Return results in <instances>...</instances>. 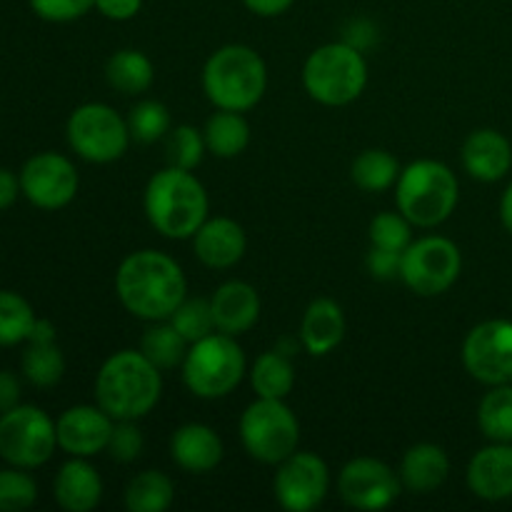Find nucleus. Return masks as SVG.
I'll return each instance as SVG.
<instances>
[{"label": "nucleus", "mask_w": 512, "mask_h": 512, "mask_svg": "<svg viewBox=\"0 0 512 512\" xmlns=\"http://www.w3.org/2000/svg\"><path fill=\"white\" fill-rule=\"evenodd\" d=\"M115 293L123 308L140 320H168L188 293L183 268L160 250H138L120 263Z\"/></svg>", "instance_id": "1"}, {"label": "nucleus", "mask_w": 512, "mask_h": 512, "mask_svg": "<svg viewBox=\"0 0 512 512\" xmlns=\"http://www.w3.org/2000/svg\"><path fill=\"white\" fill-rule=\"evenodd\" d=\"M163 375L140 350H118L95 378V400L113 420H140L158 405Z\"/></svg>", "instance_id": "2"}, {"label": "nucleus", "mask_w": 512, "mask_h": 512, "mask_svg": "<svg viewBox=\"0 0 512 512\" xmlns=\"http://www.w3.org/2000/svg\"><path fill=\"white\" fill-rule=\"evenodd\" d=\"M145 215L165 238L188 240L208 220V193L193 170L168 165L145 185Z\"/></svg>", "instance_id": "3"}, {"label": "nucleus", "mask_w": 512, "mask_h": 512, "mask_svg": "<svg viewBox=\"0 0 512 512\" xmlns=\"http://www.w3.org/2000/svg\"><path fill=\"white\" fill-rule=\"evenodd\" d=\"M268 88L265 60L250 45L230 43L215 50L203 68V90L220 110L255 108Z\"/></svg>", "instance_id": "4"}, {"label": "nucleus", "mask_w": 512, "mask_h": 512, "mask_svg": "<svg viewBox=\"0 0 512 512\" xmlns=\"http://www.w3.org/2000/svg\"><path fill=\"white\" fill-rule=\"evenodd\" d=\"M398 210L418 228H438L455 213L460 185L453 170L440 160H415L400 170L395 183Z\"/></svg>", "instance_id": "5"}, {"label": "nucleus", "mask_w": 512, "mask_h": 512, "mask_svg": "<svg viewBox=\"0 0 512 512\" xmlns=\"http://www.w3.org/2000/svg\"><path fill=\"white\" fill-rule=\"evenodd\" d=\"M303 85L310 98L328 108H340L363 95L368 85V63L363 50L345 40L315 48L303 65Z\"/></svg>", "instance_id": "6"}, {"label": "nucleus", "mask_w": 512, "mask_h": 512, "mask_svg": "<svg viewBox=\"0 0 512 512\" xmlns=\"http://www.w3.org/2000/svg\"><path fill=\"white\" fill-rule=\"evenodd\" d=\"M185 388L200 400H218L233 393L245 378V353L233 335L210 333L190 343L183 360Z\"/></svg>", "instance_id": "7"}, {"label": "nucleus", "mask_w": 512, "mask_h": 512, "mask_svg": "<svg viewBox=\"0 0 512 512\" xmlns=\"http://www.w3.org/2000/svg\"><path fill=\"white\" fill-rule=\"evenodd\" d=\"M240 440L253 460L280 465L298 450L300 423L285 400L258 398L240 415Z\"/></svg>", "instance_id": "8"}, {"label": "nucleus", "mask_w": 512, "mask_h": 512, "mask_svg": "<svg viewBox=\"0 0 512 512\" xmlns=\"http://www.w3.org/2000/svg\"><path fill=\"white\" fill-rule=\"evenodd\" d=\"M128 120L105 103H85L68 120V143L88 163H115L130 145Z\"/></svg>", "instance_id": "9"}, {"label": "nucleus", "mask_w": 512, "mask_h": 512, "mask_svg": "<svg viewBox=\"0 0 512 512\" xmlns=\"http://www.w3.org/2000/svg\"><path fill=\"white\" fill-rule=\"evenodd\" d=\"M460 270H463V255L458 245L440 235H428L413 240L405 248L400 278L413 293L433 298L453 288L455 280L460 278Z\"/></svg>", "instance_id": "10"}, {"label": "nucleus", "mask_w": 512, "mask_h": 512, "mask_svg": "<svg viewBox=\"0 0 512 512\" xmlns=\"http://www.w3.org/2000/svg\"><path fill=\"white\" fill-rule=\"evenodd\" d=\"M58 445L53 420L33 405H23L0 418V455L15 468H38L48 463Z\"/></svg>", "instance_id": "11"}, {"label": "nucleus", "mask_w": 512, "mask_h": 512, "mask_svg": "<svg viewBox=\"0 0 512 512\" xmlns=\"http://www.w3.org/2000/svg\"><path fill=\"white\" fill-rule=\"evenodd\" d=\"M463 365L483 385L512 383V323L485 320L475 325L463 343Z\"/></svg>", "instance_id": "12"}, {"label": "nucleus", "mask_w": 512, "mask_h": 512, "mask_svg": "<svg viewBox=\"0 0 512 512\" xmlns=\"http://www.w3.org/2000/svg\"><path fill=\"white\" fill-rule=\"evenodd\" d=\"M275 498L288 512H310L328 498L330 470L323 458L313 453H298L278 465L275 473Z\"/></svg>", "instance_id": "13"}, {"label": "nucleus", "mask_w": 512, "mask_h": 512, "mask_svg": "<svg viewBox=\"0 0 512 512\" xmlns=\"http://www.w3.org/2000/svg\"><path fill=\"white\" fill-rule=\"evenodd\" d=\"M400 490V475L378 458H355L340 470L338 493L355 510L388 508L398 500Z\"/></svg>", "instance_id": "14"}, {"label": "nucleus", "mask_w": 512, "mask_h": 512, "mask_svg": "<svg viewBox=\"0 0 512 512\" xmlns=\"http://www.w3.org/2000/svg\"><path fill=\"white\" fill-rule=\"evenodd\" d=\"M78 183L75 165L58 153L35 155L20 173V190L43 210L65 208L78 193Z\"/></svg>", "instance_id": "15"}, {"label": "nucleus", "mask_w": 512, "mask_h": 512, "mask_svg": "<svg viewBox=\"0 0 512 512\" xmlns=\"http://www.w3.org/2000/svg\"><path fill=\"white\" fill-rule=\"evenodd\" d=\"M115 420L100 405H75L60 415L58 445L73 458H93L108 450Z\"/></svg>", "instance_id": "16"}, {"label": "nucleus", "mask_w": 512, "mask_h": 512, "mask_svg": "<svg viewBox=\"0 0 512 512\" xmlns=\"http://www.w3.org/2000/svg\"><path fill=\"white\" fill-rule=\"evenodd\" d=\"M248 238L243 225L233 218H210L205 220L193 235V253L205 268L225 270L233 268L243 260Z\"/></svg>", "instance_id": "17"}, {"label": "nucleus", "mask_w": 512, "mask_h": 512, "mask_svg": "<svg viewBox=\"0 0 512 512\" xmlns=\"http://www.w3.org/2000/svg\"><path fill=\"white\" fill-rule=\"evenodd\" d=\"M210 310H213L215 330L238 338L258 323L260 295L245 280H228L210 295Z\"/></svg>", "instance_id": "18"}, {"label": "nucleus", "mask_w": 512, "mask_h": 512, "mask_svg": "<svg viewBox=\"0 0 512 512\" xmlns=\"http://www.w3.org/2000/svg\"><path fill=\"white\" fill-rule=\"evenodd\" d=\"M468 488L488 503L512 498V443H493L473 455Z\"/></svg>", "instance_id": "19"}, {"label": "nucleus", "mask_w": 512, "mask_h": 512, "mask_svg": "<svg viewBox=\"0 0 512 512\" xmlns=\"http://www.w3.org/2000/svg\"><path fill=\"white\" fill-rule=\"evenodd\" d=\"M170 455L185 473H210L223 460V440L213 428L203 423L180 425L170 438Z\"/></svg>", "instance_id": "20"}, {"label": "nucleus", "mask_w": 512, "mask_h": 512, "mask_svg": "<svg viewBox=\"0 0 512 512\" xmlns=\"http://www.w3.org/2000/svg\"><path fill=\"white\" fill-rule=\"evenodd\" d=\"M512 165V148L503 133L493 128L475 130L463 143V168L480 183L505 178Z\"/></svg>", "instance_id": "21"}, {"label": "nucleus", "mask_w": 512, "mask_h": 512, "mask_svg": "<svg viewBox=\"0 0 512 512\" xmlns=\"http://www.w3.org/2000/svg\"><path fill=\"white\" fill-rule=\"evenodd\" d=\"M345 338V315L335 300L318 298L308 305L300 323V345L315 358L333 353Z\"/></svg>", "instance_id": "22"}, {"label": "nucleus", "mask_w": 512, "mask_h": 512, "mask_svg": "<svg viewBox=\"0 0 512 512\" xmlns=\"http://www.w3.org/2000/svg\"><path fill=\"white\" fill-rule=\"evenodd\" d=\"M450 460L440 445L418 443L408 448L400 463V483L415 495H428L448 480Z\"/></svg>", "instance_id": "23"}, {"label": "nucleus", "mask_w": 512, "mask_h": 512, "mask_svg": "<svg viewBox=\"0 0 512 512\" xmlns=\"http://www.w3.org/2000/svg\"><path fill=\"white\" fill-rule=\"evenodd\" d=\"M103 498V480L85 458H75L60 468L55 478V500L68 512H90Z\"/></svg>", "instance_id": "24"}, {"label": "nucleus", "mask_w": 512, "mask_h": 512, "mask_svg": "<svg viewBox=\"0 0 512 512\" xmlns=\"http://www.w3.org/2000/svg\"><path fill=\"white\" fill-rule=\"evenodd\" d=\"M205 148L208 153H213L215 158H238L250 143V125L243 118V113H235V110H220L208 118L203 128Z\"/></svg>", "instance_id": "25"}, {"label": "nucleus", "mask_w": 512, "mask_h": 512, "mask_svg": "<svg viewBox=\"0 0 512 512\" xmlns=\"http://www.w3.org/2000/svg\"><path fill=\"white\" fill-rule=\"evenodd\" d=\"M105 78L110 88L123 95H140L153 85L155 68L145 53L135 48L115 50L105 63Z\"/></svg>", "instance_id": "26"}, {"label": "nucleus", "mask_w": 512, "mask_h": 512, "mask_svg": "<svg viewBox=\"0 0 512 512\" xmlns=\"http://www.w3.org/2000/svg\"><path fill=\"white\" fill-rule=\"evenodd\" d=\"M250 385L258 398L285 400L295 388V368L288 355L268 350L250 368Z\"/></svg>", "instance_id": "27"}, {"label": "nucleus", "mask_w": 512, "mask_h": 512, "mask_svg": "<svg viewBox=\"0 0 512 512\" xmlns=\"http://www.w3.org/2000/svg\"><path fill=\"white\" fill-rule=\"evenodd\" d=\"M175 485L160 470L135 475L125 488V508L130 512H165L173 505Z\"/></svg>", "instance_id": "28"}, {"label": "nucleus", "mask_w": 512, "mask_h": 512, "mask_svg": "<svg viewBox=\"0 0 512 512\" xmlns=\"http://www.w3.org/2000/svg\"><path fill=\"white\" fill-rule=\"evenodd\" d=\"M350 175H353V183L365 193H383L398 183L400 163L388 150L370 148L353 160Z\"/></svg>", "instance_id": "29"}, {"label": "nucleus", "mask_w": 512, "mask_h": 512, "mask_svg": "<svg viewBox=\"0 0 512 512\" xmlns=\"http://www.w3.org/2000/svg\"><path fill=\"white\" fill-rule=\"evenodd\" d=\"M190 343L183 335L175 330V325L165 323V320H155L148 330H145L143 340H140V353L150 360L153 365H158L160 370H170L183 365L185 353H188Z\"/></svg>", "instance_id": "30"}, {"label": "nucleus", "mask_w": 512, "mask_h": 512, "mask_svg": "<svg viewBox=\"0 0 512 512\" xmlns=\"http://www.w3.org/2000/svg\"><path fill=\"white\" fill-rule=\"evenodd\" d=\"M478 425L493 443H512V383L493 385L480 400Z\"/></svg>", "instance_id": "31"}, {"label": "nucleus", "mask_w": 512, "mask_h": 512, "mask_svg": "<svg viewBox=\"0 0 512 512\" xmlns=\"http://www.w3.org/2000/svg\"><path fill=\"white\" fill-rule=\"evenodd\" d=\"M23 373L38 388H50L65 373V358L55 340H30L23 355Z\"/></svg>", "instance_id": "32"}, {"label": "nucleus", "mask_w": 512, "mask_h": 512, "mask_svg": "<svg viewBox=\"0 0 512 512\" xmlns=\"http://www.w3.org/2000/svg\"><path fill=\"white\" fill-rule=\"evenodd\" d=\"M170 128H173L170 110L163 103H158V100H140L138 105L130 108L128 130L130 138L138 140V143H158V140H163L170 133Z\"/></svg>", "instance_id": "33"}, {"label": "nucleus", "mask_w": 512, "mask_h": 512, "mask_svg": "<svg viewBox=\"0 0 512 512\" xmlns=\"http://www.w3.org/2000/svg\"><path fill=\"white\" fill-rule=\"evenodd\" d=\"M205 153L208 148H205L203 130L193 128V125H178L165 135V158L173 168L195 170L203 163Z\"/></svg>", "instance_id": "34"}, {"label": "nucleus", "mask_w": 512, "mask_h": 512, "mask_svg": "<svg viewBox=\"0 0 512 512\" xmlns=\"http://www.w3.org/2000/svg\"><path fill=\"white\" fill-rule=\"evenodd\" d=\"M33 325V308L20 295L0 290V345H15L28 340Z\"/></svg>", "instance_id": "35"}, {"label": "nucleus", "mask_w": 512, "mask_h": 512, "mask_svg": "<svg viewBox=\"0 0 512 512\" xmlns=\"http://www.w3.org/2000/svg\"><path fill=\"white\" fill-rule=\"evenodd\" d=\"M168 320L188 343H195V340L205 338V335H210L215 330L210 300L203 298H185Z\"/></svg>", "instance_id": "36"}, {"label": "nucleus", "mask_w": 512, "mask_h": 512, "mask_svg": "<svg viewBox=\"0 0 512 512\" xmlns=\"http://www.w3.org/2000/svg\"><path fill=\"white\" fill-rule=\"evenodd\" d=\"M370 245L378 248L398 250L405 253L410 243H413V223L405 218L403 213H378L370 220Z\"/></svg>", "instance_id": "37"}, {"label": "nucleus", "mask_w": 512, "mask_h": 512, "mask_svg": "<svg viewBox=\"0 0 512 512\" xmlns=\"http://www.w3.org/2000/svg\"><path fill=\"white\" fill-rule=\"evenodd\" d=\"M38 498L35 480L15 470H0V512H18L30 508Z\"/></svg>", "instance_id": "38"}, {"label": "nucleus", "mask_w": 512, "mask_h": 512, "mask_svg": "<svg viewBox=\"0 0 512 512\" xmlns=\"http://www.w3.org/2000/svg\"><path fill=\"white\" fill-rule=\"evenodd\" d=\"M135 423L138 420H115L108 440V453L118 463H133L143 453V433Z\"/></svg>", "instance_id": "39"}, {"label": "nucleus", "mask_w": 512, "mask_h": 512, "mask_svg": "<svg viewBox=\"0 0 512 512\" xmlns=\"http://www.w3.org/2000/svg\"><path fill=\"white\" fill-rule=\"evenodd\" d=\"M35 13L50 23H70L95 8V0H30Z\"/></svg>", "instance_id": "40"}, {"label": "nucleus", "mask_w": 512, "mask_h": 512, "mask_svg": "<svg viewBox=\"0 0 512 512\" xmlns=\"http://www.w3.org/2000/svg\"><path fill=\"white\" fill-rule=\"evenodd\" d=\"M368 270L375 280H393L400 278V263H403V253L388 248H378V245H370L368 253Z\"/></svg>", "instance_id": "41"}, {"label": "nucleus", "mask_w": 512, "mask_h": 512, "mask_svg": "<svg viewBox=\"0 0 512 512\" xmlns=\"http://www.w3.org/2000/svg\"><path fill=\"white\" fill-rule=\"evenodd\" d=\"M95 8H98L100 15H105L108 20H123L135 18L143 8V0H95Z\"/></svg>", "instance_id": "42"}, {"label": "nucleus", "mask_w": 512, "mask_h": 512, "mask_svg": "<svg viewBox=\"0 0 512 512\" xmlns=\"http://www.w3.org/2000/svg\"><path fill=\"white\" fill-rule=\"evenodd\" d=\"M345 43L353 45V48L358 50H365L370 48V45L375 43V28L373 23H368V20H353V23L345 28Z\"/></svg>", "instance_id": "43"}, {"label": "nucleus", "mask_w": 512, "mask_h": 512, "mask_svg": "<svg viewBox=\"0 0 512 512\" xmlns=\"http://www.w3.org/2000/svg\"><path fill=\"white\" fill-rule=\"evenodd\" d=\"M20 400V383L15 375L0 370V413H8L18 405Z\"/></svg>", "instance_id": "44"}, {"label": "nucleus", "mask_w": 512, "mask_h": 512, "mask_svg": "<svg viewBox=\"0 0 512 512\" xmlns=\"http://www.w3.org/2000/svg\"><path fill=\"white\" fill-rule=\"evenodd\" d=\"M243 3L250 13L260 15V18H275V15L285 13L295 0H243Z\"/></svg>", "instance_id": "45"}, {"label": "nucleus", "mask_w": 512, "mask_h": 512, "mask_svg": "<svg viewBox=\"0 0 512 512\" xmlns=\"http://www.w3.org/2000/svg\"><path fill=\"white\" fill-rule=\"evenodd\" d=\"M18 190H20V183L15 180V175L0 168V210L15 203V198H18Z\"/></svg>", "instance_id": "46"}, {"label": "nucleus", "mask_w": 512, "mask_h": 512, "mask_svg": "<svg viewBox=\"0 0 512 512\" xmlns=\"http://www.w3.org/2000/svg\"><path fill=\"white\" fill-rule=\"evenodd\" d=\"M500 218H503L505 230L512 235V183L508 185V190H505L503 200H500Z\"/></svg>", "instance_id": "47"}, {"label": "nucleus", "mask_w": 512, "mask_h": 512, "mask_svg": "<svg viewBox=\"0 0 512 512\" xmlns=\"http://www.w3.org/2000/svg\"><path fill=\"white\" fill-rule=\"evenodd\" d=\"M275 350H278V353H283V355H288V358H293V355L298 353V340H293V338L278 340Z\"/></svg>", "instance_id": "48"}]
</instances>
